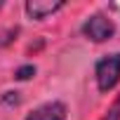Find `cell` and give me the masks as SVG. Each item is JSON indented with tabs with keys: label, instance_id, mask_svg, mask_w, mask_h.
<instances>
[{
	"label": "cell",
	"instance_id": "obj_1",
	"mask_svg": "<svg viewBox=\"0 0 120 120\" xmlns=\"http://www.w3.org/2000/svg\"><path fill=\"white\" fill-rule=\"evenodd\" d=\"M94 73H97V85H99L101 92L113 90L118 85V80H120V52L101 56L99 61H97Z\"/></svg>",
	"mask_w": 120,
	"mask_h": 120
},
{
	"label": "cell",
	"instance_id": "obj_2",
	"mask_svg": "<svg viewBox=\"0 0 120 120\" xmlns=\"http://www.w3.org/2000/svg\"><path fill=\"white\" fill-rule=\"evenodd\" d=\"M82 33H85V38H90L92 42H104V40H108V38L115 33V26H113V21H111L108 17H104V14H92V17L82 24Z\"/></svg>",
	"mask_w": 120,
	"mask_h": 120
},
{
	"label": "cell",
	"instance_id": "obj_3",
	"mask_svg": "<svg viewBox=\"0 0 120 120\" xmlns=\"http://www.w3.org/2000/svg\"><path fill=\"white\" fill-rule=\"evenodd\" d=\"M61 7H64V0H28V3H26V14L31 19L42 21L49 14L59 12Z\"/></svg>",
	"mask_w": 120,
	"mask_h": 120
},
{
	"label": "cell",
	"instance_id": "obj_4",
	"mask_svg": "<svg viewBox=\"0 0 120 120\" xmlns=\"http://www.w3.org/2000/svg\"><path fill=\"white\" fill-rule=\"evenodd\" d=\"M28 120H66V106L61 101H49L28 113Z\"/></svg>",
	"mask_w": 120,
	"mask_h": 120
},
{
	"label": "cell",
	"instance_id": "obj_5",
	"mask_svg": "<svg viewBox=\"0 0 120 120\" xmlns=\"http://www.w3.org/2000/svg\"><path fill=\"white\" fill-rule=\"evenodd\" d=\"M31 75H35V66H33V64H26V66L17 68V73H14L17 80H28Z\"/></svg>",
	"mask_w": 120,
	"mask_h": 120
},
{
	"label": "cell",
	"instance_id": "obj_6",
	"mask_svg": "<svg viewBox=\"0 0 120 120\" xmlns=\"http://www.w3.org/2000/svg\"><path fill=\"white\" fill-rule=\"evenodd\" d=\"M101 120H120V97L113 101V106L106 111V115H104Z\"/></svg>",
	"mask_w": 120,
	"mask_h": 120
},
{
	"label": "cell",
	"instance_id": "obj_7",
	"mask_svg": "<svg viewBox=\"0 0 120 120\" xmlns=\"http://www.w3.org/2000/svg\"><path fill=\"white\" fill-rule=\"evenodd\" d=\"M0 7H3V0H0Z\"/></svg>",
	"mask_w": 120,
	"mask_h": 120
},
{
	"label": "cell",
	"instance_id": "obj_8",
	"mask_svg": "<svg viewBox=\"0 0 120 120\" xmlns=\"http://www.w3.org/2000/svg\"><path fill=\"white\" fill-rule=\"evenodd\" d=\"M26 120H28V118H26Z\"/></svg>",
	"mask_w": 120,
	"mask_h": 120
}]
</instances>
